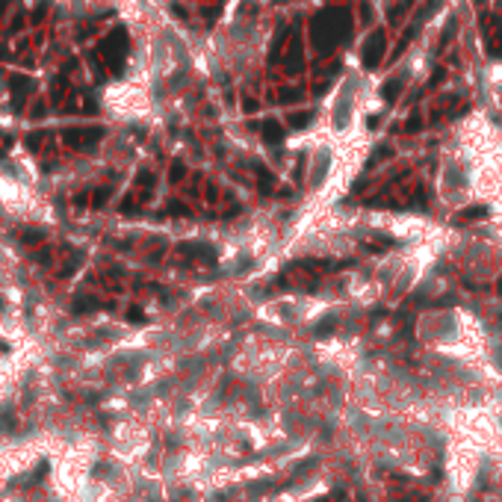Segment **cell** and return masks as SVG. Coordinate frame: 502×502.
<instances>
[{"label": "cell", "instance_id": "cell-3", "mask_svg": "<svg viewBox=\"0 0 502 502\" xmlns=\"http://www.w3.org/2000/svg\"><path fill=\"white\" fill-rule=\"evenodd\" d=\"M307 121H311V112H299V115H293V119H289V124H293V127H304Z\"/></svg>", "mask_w": 502, "mask_h": 502}, {"label": "cell", "instance_id": "cell-1", "mask_svg": "<svg viewBox=\"0 0 502 502\" xmlns=\"http://www.w3.org/2000/svg\"><path fill=\"white\" fill-rule=\"evenodd\" d=\"M381 53H384V33H375V36L366 42V48H363V62H366V68H375L378 60H381Z\"/></svg>", "mask_w": 502, "mask_h": 502}, {"label": "cell", "instance_id": "cell-4", "mask_svg": "<svg viewBox=\"0 0 502 502\" xmlns=\"http://www.w3.org/2000/svg\"><path fill=\"white\" fill-rule=\"evenodd\" d=\"M396 92H399V83L393 80V83H387V89H384V98H387V101H393Z\"/></svg>", "mask_w": 502, "mask_h": 502}, {"label": "cell", "instance_id": "cell-2", "mask_svg": "<svg viewBox=\"0 0 502 502\" xmlns=\"http://www.w3.org/2000/svg\"><path fill=\"white\" fill-rule=\"evenodd\" d=\"M263 136L269 139V142H278V139H281V124H278V121H266V124H263Z\"/></svg>", "mask_w": 502, "mask_h": 502}]
</instances>
